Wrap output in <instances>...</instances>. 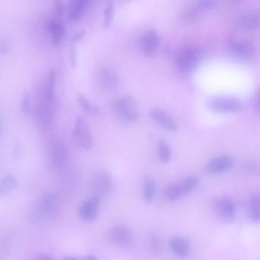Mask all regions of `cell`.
<instances>
[{
  "instance_id": "cell-1",
  "label": "cell",
  "mask_w": 260,
  "mask_h": 260,
  "mask_svg": "<svg viewBox=\"0 0 260 260\" xmlns=\"http://www.w3.org/2000/svg\"><path fill=\"white\" fill-rule=\"evenodd\" d=\"M116 114L124 121L134 123L139 117V110L135 100L130 95H125L117 99L113 104Z\"/></svg>"
},
{
  "instance_id": "cell-2",
  "label": "cell",
  "mask_w": 260,
  "mask_h": 260,
  "mask_svg": "<svg viewBox=\"0 0 260 260\" xmlns=\"http://www.w3.org/2000/svg\"><path fill=\"white\" fill-rule=\"evenodd\" d=\"M48 155L49 166L54 170L62 169L67 162L68 149L64 144L59 140L55 139L50 143Z\"/></svg>"
},
{
  "instance_id": "cell-3",
  "label": "cell",
  "mask_w": 260,
  "mask_h": 260,
  "mask_svg": "<svg viewBox=\"0 0 260 260\" xmlns=\"http://www.w3.org/2000/svg\"><path fill=\"white\" fill-rule=\"evenodd\" d=\"M211 207L216 216L225 222H231L234 218L236 206L230 198L224 196L213 198L211 202Z\"/></svg>"
},
{
  "instance_id": "cell-4",
  "label": "cell",
  "mask_w": 260,
  "mask_h": 260,
  "mask_svg": "<svg viewBox=\"0 0 260 260\" xmlns=\"http://www.w3.org/2000/svg\"><path fill=\"white\" fill-rule=\"evenodd\" d=\"M107 238L113 245L122 248L129 247L133 242V236L130 230L121 224L112 226L108 231Z\"/></svg>"
},
{
  "instance_id": "cell-5",
  "label": "cell",
  "mask_w": 260,
  "mask_h": 260,
  "mask_svg": "<svg viewBox=\"0 0 260 260\" xmlns=\"http://www.w3.org/2000/svg\"><path fill=\"white\" fill-rule=\"evenodd\" d=\"M54 104L55 101H51L40 94L34 109V115L39 123L47 125L51 122L54 115Z\"/></svg>"
},
{
  "instance_id": "cell-6",
  "label": "cell",
  "mask_w": 260,
  "mask_h": 260,
  "mask_svg": "<svg viewBox=\"0 0 260 260\" xmlns=\"http://www.w3.org/2000/svg\"><path fill=\"white\" fill-rule=\"evenodd\" d=\"M72 136L75 142L83 149L89 150L91 148L93 140L90 131L79 115L75 120Z\"/></svg>"
},
{
  "instance_id": "cell-7",
  "label": "cell",
  "mask_w": 260,
  "mask_h": 260,
  "mask_svg": "<svg viewBox=\"0 0 260 260\" xmlns=\"http://www.w3.org/2000/svg\"><path fill=\"white\" fill-rule=\"evenodd\" d=\"M112 180L110 174L105 170L95 172L90 180V187L94 194L104 195L108 193L112 188Z\"/></svg>"
},
{
  "instance_id": "cell-8",
  "label": "cell",
  "mask_w": 260,
  "mask_h": 260,
  "mask_svg": "<svg viewBox=\"0 0 260 260\" xmlns=\"http://www.w3.org/2000/svg\"><path fill=\"white\" fill-rule=\"evenodd\" d=\"M200 60V54L196 49L187 48L179 53L177 58L176 63L180 70L189 73L196 69Z\"/></svg>"
},
{
  "instance_id": "cell-9",
  "label": "cell",
  "mask_w": 260,
  "mask_h": 260,
  "mask_svg": "<svg viewBox=\"0 0 260 260\" xmlns=\"http://www.w3.org/2000/svg\"><path fill=\"white\" fill-rule=\"evenodd\" d=\"M57 201L53 194L43 196L35 207V216L39 219H45L52 217L56 213Z\"/></svg>"
},
{
  "instance_id": "cell-10",
  "label": "cell",
  "mask_w": 260,
  "mask_h": 260,
  "mask_svg": "<svg viewBox=\"0 0 260 260\" xmlns=\"http://www.w3.org/2000/svg\"><path fill=\"white\" fill-rule=\"evenodd\" d=\"M207 107L212 112L229 113L238 111L240 108V104L233 98L216 97L207 102Z\"/></svg>"
},
{
  "instance_id": "cell-11",
  "label": "cell",
  "mask_w": 260,
  "mask_h": 260,
  "mask_svg": "<svg viewBox=\"0 0 260 260\" xmlns=\"http://www.w3.org/2000/svg\"><path fill=\"white\" fill-rule=\"evenodd\" d=\"M100 205L99 196L93 195L87 198L80 207L79 214L80 218L86 222L93 221L98 215Z\"/></svg>"
},
{
  "instance_id": "cell-12",
  "label": "cell",
  "mask_w": 260,
  "mask_h": 260,
  "mask_svg": "<svg viewBox=\"0 0 260 260\" xmlns=\"http://www.w3.org/2000/svg\"><path fill=\"white\" fill-rule=\"evenodd\" d=\"M234 162V158L231 156H218L209 161L205 166L204 170L209 174H220L230 170Z\"/></svg>"
},
{
  "instance_id": "cell-13",
  "label": "cell",
  "mask_w": 260,
  "mask_h": 260,
  "mask_svg": "<svg viewBox=\"0 0 260 260\" xmlns=\"http://www.w3.org/2000/svg\"><path fill=\"white\" fill-rule=\"evenodd\" d=\"M159 39L156 32L150 30L145 33L141 40V47L147 56H153L159 46Z\"/></svg>"
},
{
  "instance_id": "cell-14",
  "label": "cell",
  "mask_w": 260,
  "mask_h": 260,
  "mask_svg": "<svg viewBox=\"0 0 260 260\" xmlns=\"http://www.w3.org/2000/svg\"><path fill=\"white\" fill-rule=\"evenodd\" d=\"M149 116L155 122L168 131H175L177 128L174 119L162 110L152 109L149 112Z\"/></svg>"
},
{
  "instance_id": "cell-15",
  "label": "cell",
  "mask_w": 260,
  "mask_h": 260,
  "mask_svg": "<svg viewBox=\"0 0 260 260\" xmlns=\"http://www.w3.org/2000/svg\"><path fill=\"white\" fill-rule=\"evenodd\" d=\"M98 81L100 86L108 91L116 89L119 83L117 75L111 70L103 69L98 76Z\"/></svg>"
},
{
  "instance_id": "cell-16",
  "label": "cell",
  "mask_w": 260,
  "mask_h": 260,
  "mask_svg": "<svg viewBox=\"0 0 260 260\" xmlns=\"http://www.w3.org/2000/svg\"><path fill=\"white\" fill-rule=\"evenodd\" d=\"M90 1L70 0L68 13L69 20L73 23L80 21Z\"/></svg>"
},
{
  "instance_id": "cell-17",
  "label": "cell",
  "mask_w": 260,
  "mask_h": 260,
  "mask_svg": "<svg viewBox=\"0 0 260 260\" xmlns=\"http://www.w3.org/2000/svg\"><path fill=\"white\" fill-rule=\"evenodd\" d=\"M47 29L50 35L52 43L54 46L59 45L66 34L64 24L58 20L52 19L48 23Z\"/></svg>"
},
{
  "instance_id": "cell-18",
  "label": "cell",
  "mask_w": 260,
  "mask_h": 260,
  "mask_svg": "<svg viewBox=\"0 0 260 260\" xmlns=\"http://www.w3.org/2000/svg\"><path fill=\"white\" fill-rule=\"evenodd\" d=\"M169 245L173 252L179 256H186L189 253L190 241L187 238L172 237L169 240Z\"/></svg>"
},
{
  "instance_id": "cell-19",
  "label": "cell",
  "mask_w": 260,
  "mask_h": 260,
  "mask_svg": "<svg viewBox=\"0 0 260 260\" xmlns=\"http://www.w3.org/2000/svg\"><path fill=\"white\" fill-rule=\"evenodd\" d=\"M56 74L55 71L51 70L48 73L44 88L41 94L51 101H55Z\"/></svg>"
},
{
  "instance_id": "cell-20",
  "label": "cell",
  "mask_w": 260,
  "mask_h": 260,
  "mask_svg": "<svg viewBox=\"0 0 260 260\" xmlns=\"http://www.w3.org/2000/svg\"><path fill=\"white\" fill-rule=\"evenodd\" d=\"M239 24L246 29H254L260 25V12H252L243 14L238 19Z\"/></svg>"
},
{
  "instance_id": "cell-21",
  "label": "cell",
  "mask_w": 260,
  "mask_h": 260,
  "mask_svg": "<svg viewBox=\"0 0 260 260\" xmlns=\"http://www.w3.org/2000/svg\"><path fill=\"white\" fill-rule=\"evenodd\" d=\"M231 50L234 55L242 58L249 57L253 52L252 46L246 42L234 43L231 46Z\"/></svg>"
},
{
  "instance_id": "cell-22",
  "label": "cell",
  "mask_w": 260,
  "mask_h": 260,
  "mask_svg": "<svg viewBox=\"0 0 260 260\" xmlns=\"http://www.w3.org/2000/svg\"><path fill=\"white\" fill-rule=\"evenodd\" d=\"M143 186L144 199L146 202L150 203L154 199L156 191L155 182L151 177L145 176L143 181Z\"/></svg>"
},
{
  "instance_id": "cell-23",
  "label": "cell",
  "mask_w": 260,
  "mask_h": 260,
  "mask_svg": "<svg viewBox=\"0 0 260 260\" xmlns=\"http://www.w3.org/2000/svg\"><path fill=\"white\" fill-rule=\"evenodd\" d=\"M18 182L12 175H8L3 177L0 183V193L6 195L14 190L17 187Z\"/></svg>"
},
{
  "instance_id": "cell-24",
  "label": "cell",
  "mask_w": 260,
  "mask_h": 260,
  "mask_svg": "<svg viewBox=\"0 0 260 260\" xmlns=\"http://www.w3.org/2000/svg\"><path fill=\"white\" fill-rule=\"evenodd\" d=\"M199 183V179L196 176L191 175L186 177L179 183L182 196L191 193L197 187Z\"/></svg>"
},
{
  "instance_id": "cell-25",
  "label": "cell",
  "mask_w": 260,
  "mask_h": 260,
  "mask_svg": "<svg viewBox=\"0 0 260 260\" xmlns=\"http://www.w3.org/2000/svg\"><path fill=\"white\" fill-rule=\"evenodd\" d=\"M250 215L255 223L260 222V193L252 194L250 199Z\"/></svg>"
},
{
  "instance_id": "cell-26",
  "label": "cell",
  "mask_w": 260,
  "mask_h": 260,
  "mask_svg": "<svg viewBox=\"0 0 260 260\" xmlns=\"http://www.w3.org/2000/svg\"><path fill=\"white\" fill-rule=\"evenodd\" d=\"M77 101L79 106L87 114L95 115L99 113V108L92 105L84 95L80 94L78 97Z\"/></svg>"
},
{
  "instance_id": "cell-27",
  "label": "cell",
  "mask_w": 260,
  "mask_h": 260,
  "mask_svg": "<svg viewBox=\"0 0 260 260\" xmlns=\"http://www.w3.org/2000/svg\"><path fill=\"white\" fill-rule=\"evenodd\" d=\"M158 154L163 163L169 162L171 159V152L169 145L164 141L160 140L158 144Z\"/></svg>"
},
{
  "instance_id": "cell-28",
  "label": "cell",
  "mask_w": 260,
  "mask_h": 260,
  "mask_svg": "<svg viewBox=\"0 0 260 260\" xmlns=\"http://www.w3.org/2000/svg\"><path fill=\"white\" fill-rule=\"evenodd\" d=\"M147 248L151 252L156 253L160 251L161 245L158 237L154 234L148 236L146 240Z\"/></svg>"
},
{
  "instance_id": "cell-29",
  "label": "cell",
  "mask_w": 260,
  "mask_h": 260,
  "mask_svg": "<svg viewBox=\"0 0 260 260\" xmlns=\"http://www.w3.org/2000/svg\"><path fill=\"white\" fill-rule=\"evenodd\" d=\"M114 7L112 2L107 4L104 11L103 25L105 28L108 27L113 19Z\"/></svg>"
},
{
  "instance_id": "cell-30",
  "label": "cell",
  "mask_w": 260,
  "mask_h": 260,
  "mask_svg": "<svg viewBox=\"0 0 260 260\" xmlns=\"http://www.w3.org/2000/svg\"><path fill=\"white\" fill-rule=\"evenodd\" d=\"M168 198L172 201H176L182 196L179 183L170 186L167 191Z\"/></svg>"
},
{
  "instance_id": "cell-31",
  "label": "cell",
  "mask_w": 260,
  "mask_h": 260,
  "mask_svg": "<svg viewBox=\"0 0 260 260\" xmlns=\"http://www.w3.org/2000/svg\"><path fill=\"white\" fill-rule=\"evenodd\" d=\"M213 0H202L196 7L199 10L202 9H210L215 7V3Z\"/></svg>"
},
{
  "instance_id": "cell-32",
  "label": "cell",
  "mask_w": 260,
  "mask_h": 260,
  "mask_svg": "<svg viewBox=\"0 0 260 260\" xmlns=\"http://www.w3.org/2000/svg\"><path fill=\"white\" fill-rule=\"evenodd\" d=\"M29 108V96L27 92H25L23 96L21 105V110L23 113L28 112Z\"/></svg>"
},
{
  "instance_id": "cell-33",
  "label": "cell",
  "mask_w": 260,
  "mask_h": 260,
  "mask_svg": "<svg viewBox=\"0 0 260 260\" xmlns=\"http://www.w3.org/2000/svg\"><path fill=\"white\" fill-rule=\"evenodd\" d=\"M54 2L56 15L58 16H61L64 11V6L62 0H54Z\"/></svg>"
},
{
  "instance_id": "cell-34",
  "label": "cell",
  "mask_w": 260,
  "mask_h": 260,
  "mask_svg": "<svg viewBox=\"0 0 260 260\" xmlns=\"http://www.w3.org/2000/svg\"><path fill=\"white\" fill-rule=\"evenodd\" d=\"M70 61L72 67L75 68L77 64V56L76 48L74 45H72L71 47L70 52Z\"/></svg>"
},
{
  "instance_id": "cell-35",
  "label": "cell",
  "mask_w": 260,
  "mask_h": 260,
  "mask_svg": "<svg viewBox=\"0 0 260 260\" xmlns=\"http://www.w3.org/2000/svg\"><path fill=\"white\" fill-rule=\"evenodd\" d=\"M253 100L254 108L260 113V88H258L255 92Z\"/></svg>"
},
{
  "instance_id": "cell-36",
  "label": "cell",
  "mask_w": 260,
  "mask_h": 260,
  "mask_svg": "<svg viewBox=\"0 0 260 260\" xmlns=\"http://www.w3.org/2000/svg\"><path fill=\"white\" fill-rule=\"evenodd\" d=\"M86 32L84 30H81L76 32L72 38V41L74 43L78 42L81 41L85 36Z\"/></svg>"
},
{
  "instance_id": "cell-37",
  "label": "cell",
  "mask_w": 260,
  "mask_h": 260,
  "mask_svg": "<svg viewBox=\"0 0 260 260\" xmlns=\"http://www.w3.org/2000/svg\"><path fill=\"white\" fill-rule=\"evenodd\" d=\"M36 259H52L53 257L46 253H40L36 257Z\"/></svg>"
},
{
  "instance_id": "cell-38",
  "label": "cell",
  "mask_w": 260,
  "mask_h": 260,
  "mask_svg": "<svg viewBox=\"0 0 260 260\" xmlns=\"http://www.w3.org/2000/svg\"><path fill=\"white\" fill-rule=\"evenodd\" d=\"M84 259H95L96 258L93 255L86 256L83 258Z\"/></svg>"
}]
</instances>
